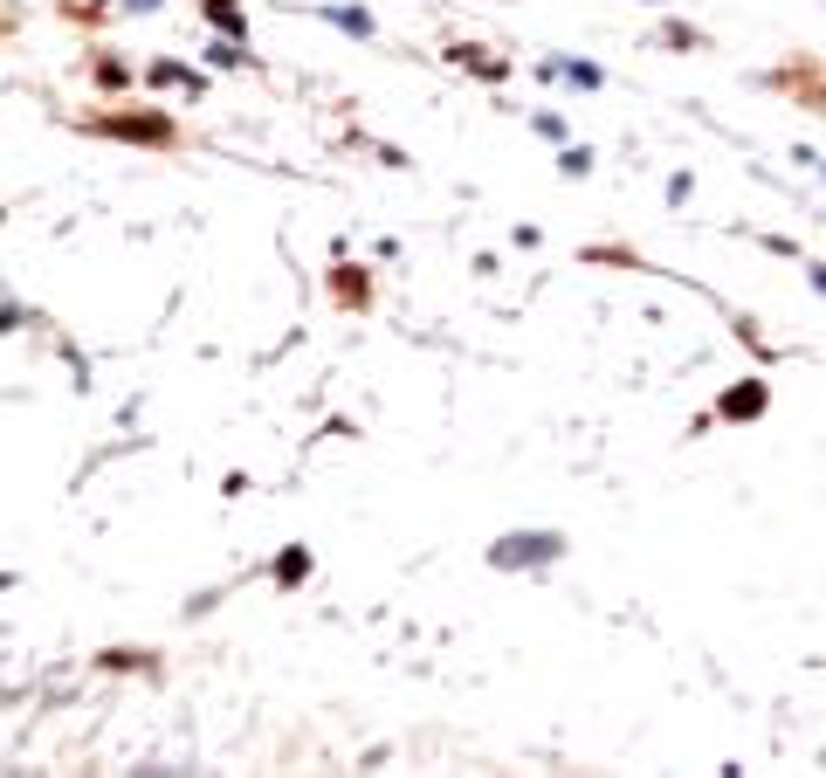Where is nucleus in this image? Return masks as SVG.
Here are the masks:
<instances>
[{"label":"nucleus","mask_w":826,"mask_h":778,"mask_svg":"<svg viewBox=\"0 0 826 778\" xmlns=\"http://www.w3.org/2000/svg\"><path fill=\"white\" fill-rule=\"evenodd\" d=\"M806 282H813V290L826 297V263H806Z\"/></svg>","instance_id":"f3484780"},{"label":"nucleus","mask_w":826,"mask_h":778,"mask_svg":"<svg viewBox=\"0 0 826 778\" xmlns=\"http://www.w3.org/2000/svg\"><path fill=\"white\" fill-rule=\"evenodd\" d=\"M145 90H179V97H206V76L187 69V63H172V56H152L145 63Z\"/></svg>","instance_id":"39448f33"},{"label":"nucleus","mask_w":826,"mask_h":778,"mask_svg":"<svg viewBox=\"0 0 826 778\" xmlns=\"http://www.w3.org/2000/svg\"><path fill=\"white\" fill-rule=\"evenodd\" d=\"M331 303L338 310H372V269L366 263H338L331 269Z\"/></svg>","instance_id":"423d86ee"},{"label":"nucleus","mask_w":826,"mask_h":778,"mask_svg":"<svg viewBox=\"0 0 826 778\" xmlns=\"http://www.w3.org/2000/svg\"><path fill=\"white\" fill-rule=\"evenodd\" d=\"M310 565H317V558H310V544H282L276 565H269V586H276V592H297V586L310 579Z\"/></svg>","instance_id":"6e6552de"},{"label":"nucleus","mask_w":826,"mask_h":778,"mask_svg":"<svg viewBox=\"0 0 826 778\" xmlns=\"http://www.w3.org/2000/svg\"><path fill=\"white\" fill-rule=\"evenodd\" d=\"M448 63L482 76V84H503V76H510V63L496 56V48H482V42H448Z\"/></svg>","instance_id":"0eeeda50"},{"label":"nucleus","mask_w":826,"mask_h":778,"mask_svg":"<svg viewBox=\"0 0 826 778\" xmlns=\"http://www.w3.org/2000/svg\"><path fill=\"white\" fill-rule=\"evenodd\" d=\"M90 76H97V90H132V84H145V69H132L118 48H97V56H90Z\"/></svg>","instance_id":"1a4fd4ad"},{"label":"nucleus","mask_w":826,"mask_h":778,"mask_svg":"<svg viewBox=\"0 0 826 778\" xmlns=\"http://www.w3.org/2000/svg\"><path fill=\"white\" fill-rule=\"evenodd\" d=\"M806 166H819V173H826V159H813V152H806Z\"/></svg>","instance_id":"6ab92c4d"},{"label":"nucleus","mask_w":826,"mask_h":778,"mask_svg":"<svg viewBox=\"0 0 826 778\" xmlns=\"http://www.w3.org/2000/svg\"><path fill=\"white\" fill-rule=\"evenodd\" d=\"M310 14L331 21V29H345V35H358V42L372 35V14H366V8H310Z\"/></svg>","instance_id":"f8f14e48"},{"label":"nucleus","mask_w":826,"mask_h":778,"mask_svg":"<svg viewBox=\"0 0 826 778\" xmlns=\"http://www.w3.org/2000/svg\"><path fill=\"white\" fill-rule=\"evenodd\" d=\"M558 173H565V179H585V173H592V152H585V145H565V152H558Z\"/></svg>","instance_id":"2eb2a0df"},{"label":"nucleus","mask_w":826,"mask_h":778,"mask_svg":"<svg viewBox=\"0 0 826 778\" xmlns=\"http://www.w3.org/2000/svg\"><path fill=\"white\" fill-rule=\"evenodd\" d=\"M572 552V537L565 531H503L489 537V573H551V565Z\"/></svg>","instance_id":"f03ea898"},{"label":"nucleus","mask_w":826,"mask_h":778,"mask_svg":"<svg viewBox=\"0 0 826 778\" xmlns=\"http://www.w3.org/2000/svg\"><path fill=\"white\" fill-rule=\"evenodd\" d=\"M764 407H771V386H764L758 373H744V379H730V386L716 393V421L744 427V421H764Z\"/></svg>","instance_id":"7ed1b4c3"},{"label":"nucleus","mask_w":826,"mask_h":778,"mask_svg":"<svg viewBox=\"0 0 826 778\" xmlns=\"http://www.w3.org/2000/svg\"><path fill=\"white\" fill-rule=\"evenodd\" d=\"M661 42H668V48H710V35L689 29V21H661Z\"/></svg>","instance_id":"4468645a"},{"label":"nucleus","mask_w":826,"mask_h":778,"mask_svg":"<svg viewBox=\"0 0 826 778\" xmlns=\"http://www.w3.org/2000/svg\"><path fill=\"white\" fill-rule=\"evenodd\" d=\"M200 14H206V29L248 42V8H242V0H200Z\"/></svg>","instance_id":"9b49d317"},{"label":"nucleus","mask_w":826,"mask_h":778,"mask_svg":"<svg viewBox=\"0 0 826 778\" xmlns=\"http://www.w3.org/2000/svg\"><path fill=\"white\" fill-rule=\"evenodd\" d=\"M255 56H248V42H235V35H221V42H206V69H248Z\"/></svg>","instance_id":"ddd939ff"},{"label":"nucleus","mask_w":826,"mask_h":778,"mask_svg":"<svg viewBox=\"0 0 826 778\" xmlns=\"http://www.w3.org/2000/svg\"><path fill=\"white\" fill-rule=\"evenodd\" d=\"M83 132L118 138V145H152V152H172V145H179V124H172L166 111H145V103H111V111H83Z\"/></svg>","instance_id":"f257e3e1"},{"label":"nucleus","mask_w":826,"mask_h":778,"mask_svg":"<svg viewBox=\"0 0 826 778\" xmlns=\"http://www.w3.org/2000/svg\"><path fill=\"white\" fill-rule=\"evenodd\" d=\"M531 132H537V138H551V145H565V118H558V111H537V118H531Z\"/></svg>","instance_id":"dca6fc26"},{"label":"nucleus","mask_w":826,"mask_h":778,"mask_svg":"<svg viewBox=\"0 0 826 778\" xmlns=\"http://www.w3.org/2000/svg\"><path fill=\"white\" fill-rule=\"evenodd\" d=\"M124 8H132V14H159L166 0H124Z\"/></svg>","instance_id":"a211bd4d"},{"label":"nucleus","mask_w":826,"mask_h":778,"mask_svg":"<svg viewBox=\"0 0 826 778\" xmlns=\"http://www.w3.org/2000/svg\"><path fill=\"white\" fill-rule=\"evenodd\" d=\"M537 76H558V84H572V90H600V84H606V69H600V63H579V56L537 63Z\"/></svg>","instance_id":"9d476101"},{"label":"nucleus","mask_w":826,"mask_h":778,"mask_svg":"<svg viewBox=\"0 0 826 778\" xmlns=\"http://www.w3.org/2000/svg\"><path fill=\"white\" fill-rule=\"evenodd\" d=\"M90 668H97V676H152V682L166 676V668H159V647H103Z\"/></svg>","instance_id":"20e7f679"}]
</instances>
